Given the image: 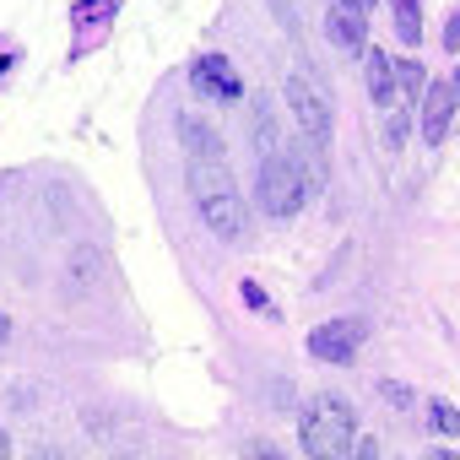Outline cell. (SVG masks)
<instances>
[{
  "instance_id": "obj_1",
  "label": "cell",
  "mask_w": 460,
  "mask_h": 460,
  "mask_svg": "<svg viewBox=\"0 0 460 460\" xmlns=\"http://www.w3.org/2000/svg\"><path fill=\"white\" fill-rule=\"evenodd\" d=\"M190 195H195V211L211 239H222V244L244 239V200H239V184L222 157H190Z\"/></svg>"
},
{
  "instance_id": "obj_2",
  "label": "cell",
  "mask_w": 460,
  "mask_h": 460,
  "mask_svg": "<svg viewBox=\"0 0 460 460\" xmlns=\"http://www.w3.org/2000/svg\"><path fill=\"white\" fill-rule=\"evenodd\" d=\"M352 433H358V411H352L347 395H331V390L314 395L298 417V438L314 460H341L352 449Z\"/></svg>"
},
{
  "instance_id": "obj_3",
  "label": "cell",
  "mask_w": 460,
  "mask_h": 460,
  "mask_svg": "<svg viewBox=\"0 0 460 460\" xmlns=\"http://www.w3.org/2000/svg\"><path fill=\"white\" fill-rule=\"evenodd\" d=\"M255 190H261L266 217H298V211H304V200H309V184H304L298 163L288 157V146L261 152V179H255Z\"/></svg>"
},
{
  "instance_id": "obj_4",
  "label": "cell",
  "mask_w": 460,
  "mask_h": 460,
  "mask_svg": "<svg viewBox=\"0 0 460 460\" xmlns=\"http://www.w3.org/2000/svg\"><path fill=\"white\" fill-rule=\"evenodd\" d=\"M282 93H288V114H293L298 136H304L320 157H331V103H325V93H320L304 71H293V76L282 82Z\"/></svg>"
},
{
  "instance_id": "obj_5",
  "label": "cell",
  "mask_w": 460,
  "mask_h": 460,
  "mask_svg": "<svg viewBox=\"0 0 460 460\" xmlns=\"http://www.w3.org/2000/svg\"><path fill=\"white\" fill-rule=\"evenodd\" d=\"M363 336H368L363 320H325V325L309 331V352H314L320 363H352L358 347H363Z\"/></svg>"
},
{
  "instance_id": "obj_6",
  "label": "cell",
  "mask_w": 460,
  "mask_h": 460,
  "mask_svg": "<svg viewBox=\"0 0 460 460\" xmlns=\"http://www.w3.org/2000/svg\"><path fill=\"white\" fill-rule=\"evenodd\" d=\"M325 28H331V44L336 49L363 55L368 49V0H331Z\"/></svg>"
},
{
  "instance_id": "obj_7",
  "label": "cell",
  "mask_w": 460,
  "mask_h": 460,
  "mask_svg": "<svg viewBox=\"0 0 460 460\" xmlns=\"http://www.w3.org/2000/svg\"><path fill=\"white\" fill-rule=\"evenodd\" d=\"M449 119H455V87H449V82H428V87H422V109H417L422 141H428V146H444Z\"/></svg>"
},
{
  "instance_id": "obj_8",
  "label": "cell",
  "mask_w": 460,
  "mask_h": 460,
  "mask_svg": "<svg viewBox=\"0 0 460 460\" xmlns=\"http://www.w3.org/2000/svg\"><path fill=\"white\" fill-rule=\"evenodd\" d=\"M98 282H103V250H98V244H76L71 261H66V293L82 298V293H93Z\"/></svg>"
},
{
  "instance_id": "obj_9",
  "label": "cell",
  "mask_w": 460,
  "mask_h": 460,
  "mask_svg": "<svg viewBox=\"0 0 460 460\" xmlns=\"http://www.w3.org/2000/svg\"><path fill=\"white\" fill-rule=\"evenodd\" d=\"M363 55H368V98H374L379 109L401 103V98H395V60H390L385 49H363Z\"/></svg>"
},
{
  "instance_id": "obj_10",
  "label": "cell",
  "mask_w": 460,
  "mask_h": 460,
  "mask_svg": "<svg viewBox=\"0 0 460 460\" xmlns=\"http://www.w3.org/2000/svg\"><path fill=\"white\" fill-rule=\"evenodd\" d=\"M173 130H179V141H184V152H190V157H222V141H217V130H211L206 119L179 114V119H173Z\"/></svg>"
},
{
  "instance_id": "obj_11",
  "label": "cell",
  "mask_w": 460,
  "mask_h": 460,
  "mask_svg": "<svg viewBox=\"0 0 460 460\" xmlns=\"http://www.w3.org/2000/svg\"><path fill=\"white\" fill-rule=\"evenodd\" d=\"M195 87H206V93H217V98H239V82H234V71H227L222 55H206V60L195 66Z\"/></svg>"
},
{
  "instance_id": "obj_12",
  "label": "cell",
  "mask_w": 460,
  "mask_h": 460,
  "mask_svg": "<svg viewBox=\"0 0 460 460\" xmlns=\"http://www.w3.org/2000/svg\"><path fill=\"white\" fill-rule=\"evenodd\" d=\"M390 6H395V39L417 49V39H422V0H390Z\"/></svg>"
},
{
  "instance_id": "obj_13",
  "label": "cell",
  "mask_w": 460,
  "mask_h": 460,
  "mask_svg": "<svg viewBox=\"0 0 460 460\" xmlns=\"http://www.w3.org/2000/svg\"><path fill=\"white\" fill-rule=\"evenodd\" d=\"M422 87H428V76H422V66H417V60H395V93H406V103H411V114H417V98H422Z\"/></svg>"
},
{
  "instance_id": "obj_14",
  "label": "cell",
  "mask_w": 460,
  "mask_h": 460,
  "mask_svg": "<svg viewBox=\"0 0 460 460\" xmlns=\"http://www.w3.org/2000/svg\"><path fill=\"white\" fill-rule=\"evenodd\" d=\"M385 114H390V125H385V141H390V152H401V141H406V130H411V103H390Z\"/></svg>"
},
{
  "instance_id": "obj_15",
  "label": "cell",
  "mask_w": 460,
  "mask_h": 460,
  "mask_svg": "<svg viewBox=\"0 0 460 460\" xmlns=\"http://www.w3.org/2000/svg\"><path fill=\"white\" fill-rule=\"evenodd\" d=\"M428 428L444 433V438H455V433H460V411H455L449 401H428Z\"/></svg>"
},
{
  "instance_id": "obj_16",
  "label": "cell",
  "mask_w": 460,
  "mask_h": 460,
  "mask_svg": "<svg viewBox=\"0 0 460 460\" xmlns=\"http://www.w3.org/2000/svg\"><path fill=\"white\" fill-rule=\"evenodd\" d=\"M379 395H385L390 406H401V411L417 406V390H406V385H395V379H379Z\"/></svg>"
},
{
  "instance_id": "obj_17",
  "label": "cell",
  "mask_w": 460,
  "mask_h": 460,
  "mask_svg": "<svg viewBox=\"0 0 460 460\" xmlns=\"http://www.w3.org/2000/svg\"><path fill=\"white\" fill-rule=\"evenodd\" d=\"M244 455H277V444H266V438H244Z\"/></svg>"
},
{
  "instance_id": "obj_18",
  "label": "cell",
  "mask_w": 460,
  "mask_h": 460,
  "mask_svg": "<svg viewBox=\"0 0 460 460\" xmlns=\"http://www.w3.org/2000/svg\"><path fill=\"white\" fill-rule=\"evenodd\" d=\"M6 341H12V314L0 309V347H6Z\"/></svg>"
},
{
  "instance_id": "obj_19",
  "label": "cell",
  "mask_w": 460,
  "mask_h": 460,
  "mask_svg": "<svg viewBox=\"0 0 460 460\" xmlns=\"http://www.w3.org/2000/svg\"><path fill=\"white\" fill-rule=\"evenodd\" d=\"M6 455H12V433H6V428H0V460H6Z\"/></svg>"
}]
</instances>
